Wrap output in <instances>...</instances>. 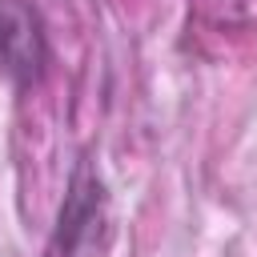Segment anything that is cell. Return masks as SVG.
<instances>
[{"instance_id":"1","label":"cell","mask_w":257,"mask_h":257,"mask_svg":"<svg viewBox=\"0 0 257 257\" xmlns=\"http://www.w3.org/2000/svg\"><path fill=\"white\" fill-rule=\"evenodd\" d=\"M48 64V40L40 12L28 0H0V72L16 88L40 84Z\"/></svg>"},{"instance_id":"2","label":"cell","mask_w":257,"mask_h":257,"mask_svg":"<svg viewBox=\"0 0 257 257\" xmlns=\"http://www.w3.org/2000/svg\"><path fill=\"white\" fill-rule=\"evenodd\" d=\"M44 257H60V253H56V249H48V253H44Z\"/></svg>"}]
</instances>
